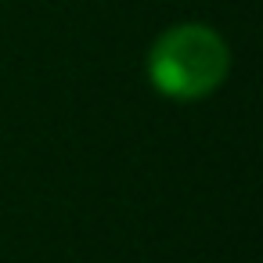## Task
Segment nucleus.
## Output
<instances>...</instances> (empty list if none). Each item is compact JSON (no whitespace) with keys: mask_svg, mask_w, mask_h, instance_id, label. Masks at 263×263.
<instances>
[{"mask_svg":"<svg viewBox=\"0 0 263 263\" xmlns=\"http://www.w3.org/2000/svg\"><path fill=\"white\" fill-rule=\"evenodd\" d=\"M148 80L170 101H202L231 72L227 40L205 22H177L148 47Z\"/></svg>","mask_w":263,"mask_h":263,"instance_id":"1","label":"nucleus"}]
</instances>
